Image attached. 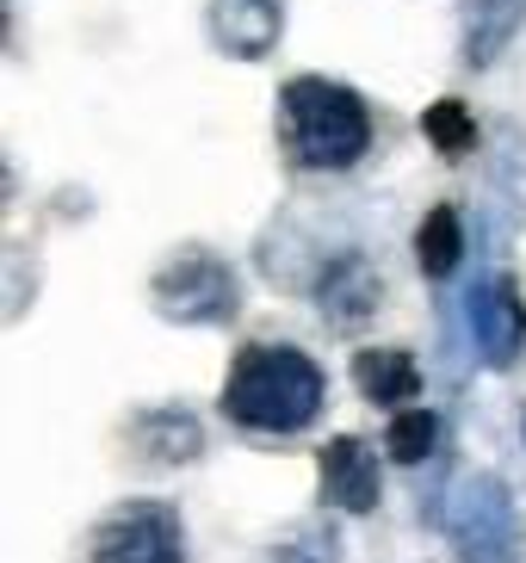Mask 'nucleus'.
<instances>
[{
    "label": "nucleus",
    "mask_w": 526,
    "mask_h": 563,
    "mask_svg": "<svg viewBox=\"0 0 526 563\" xmlns=\"http://www.w3.org/2000/svg\"><path fill=\"white\" fill-rule=\"evenodd\" d=\"M280 143L297 167L335 174V167H353L372 150V112L353 87L297 75L280 87Z\"/></svg>",
    "instance_id": "obj_2"
},
{
    "label": "nucleus",
    "mask_w": 526,
    "mask_h": 563,
    "mask_svg": "<svg viewBox=\"0 0 526 563\" xmlns=\"http://www.w3.org/2000/svg\"><path fill=\"white\" fill-rule=\"evenodd\" d=\"M266 563H335V527H304L297 539L273 545Z\"/></svg>",
    "instance_id": "obj_16"
},
{
    "label": "nucleus",
    "mask_w": 526,
    "mask_h": 563,
    "mask_svg": "<svg viewBox=\"0 0 526 563\" xmlns=\"http://www.w3.org/2000/svg\"><path fill=\"white\" fill-rule=\"evenodd\" d=\"M415 261H421V273L428 279H452L464 261V223L452 205H434L428 223H421V235H415Z\"/></svg>",
    "instance_id": "obj_13"
},
{
    "label": "nucleus",
    "mask_w": 526,
    "mask_h": 563,
    "mask_svg": "<svg viewBox=\"0 0 526 563\" xmlns=\"http://www.w3.org/2000/svg\"><path fill=\"white\" fill-rule=\"evenodd\" d=\"M87 563H186L180 514L167 501H124L87 539Z\"/></svg>",
    "instance_id": "obj_4"
},
{
    "label": "nucleus",
    "mask_w": 526,
    "mask_h": 563,
    "mask_svg": "<svg viewBox=\"0 0 526 563\" xmlns=\"http://www.w3.org/2000/svg\"><path fill=\"white\" fill-rule=\"evenodd\" d=\"M316 298H322V316H329L335 329H360L365 316L379 310V273H372L360 254H341Z\"/></svg>",
    "instance_id": "obj_10"
},
{
    "label": "nucleus",
    "mask_w": 526,
    "mask_h": 563,
    "mask_svg": "<svg viewBox=\"0 0 526 563\" xmlns=\"http://www.w3.org/2000/svg\"><path fill=\"white\" fill-rule=\"evenodd\" d=\"M223 409L230 421L254 433H297L322 415V365L304 347H242L223 384Z\"/></svg>",
    "instance_id": "obj_1"
},
{
    "label": "nucleus",
    "mask_w": 526,
    "mask_h": 563,
    "mask_svg": "<svg viewBox=\"0 0 526 563\" xmlns=\"http://www.w3.org/2000/svg\"><path fill=\"white\" fill-rule=\"evenodd\" d=\"M379 459H372V446L365 440H353V433H341V440H329L322 446V501L341 514H372L379 508Z\"/></svg>",
    "instance_id": "obj_7"
},
{
    "label": "nucleus",
    "mask_w": 526,
    "mask_h": 563,
    "mask_svg": "<svg viewBox=\"0 0 526 563\" xmlns=\"http://www.w3.org/2000/svg\"><path fill=\"white\" fill-rule=\"evenodd\" d=\"M464 329H471V347L483 365H514L526 347V310L514 298V285L502 273H483L464 298Z\"/></svg>",
    "instance_id": "obj_6"
},
{
    "label": "nucleus",
    "mask_w": 526,
    "mask_h": 563,
    "mask_svg": "<svg viewBox=\"0 0 526 563\" xmlns=\"http://www.w3.org/2000/svg\"><path fill=\"white\" fill-rule=\"evenodd\" d=\"M421 131H428V143L440 155H464L478 143V124H471V112H464L459 100H434L428 118H421Z\"/></svg>",
    "instance_id": "obj_15"
},
{
    "label": "nucleus",
    "mask_w": 526,
    "mask_h": 563,
    "mask_svg": "<svg viewBox=\"0 0 526 563\" xmlns=\"http://www.w3.org/2000/svg\"><path fill=\"white\" fill-rule=\"evenodd\" d=\"M434 440H440V415L434 409H396L391 433H384V452L396 464H421L434 452Z\"/></svg>",
    "instance_id": "obj_14"
},
{
    "label": "nucleus",
    "mask_w": 526,
    "mask_h": 563,
    "mask_svg": "<svg viewBox=\"0 0 526 563\" xmlns=\"http://www.w3.org/2000/svg\"><path fill=\"white\" fill-rule=\"evenodd\" d=\"M353 378H360V390L379 409H409L415 390H421V372H415L409 353H396V347H365L360 360H353Z\"/></svg>",
    "instance_id": "obj_11"
},
{
    "label": "nucleus",
    "mask_w": 526,
    "mask_h": 563,
    "mask_svg": "<svg viewBox=\"0 0 526 563\" xmlns=\"http://www.w3.org/2000/svg\"><path fill=\"white\" fill-rule=\"evenodd\" d=\"M131 440L155 464H186V459L205 452V428H198V415H186V409H149L131 428Z\"/></svg>",
    "instance_id": "obj_12"
},
{
    "label": "nucleus",
    "mask_w": 526,
    "mask_h": 563,
    "mask_svg": "<svg viewBox=\"0 0 526 563\" xmlns=\"http://www.w3.org/2000/svg\"><path fill=\"white\" fill-rule=\"evenodd\" d=\"M155 310L167 322H230L235 316V273L217 254H180L155 279Z\"/></svg>",
    "instance_id": "obj_5"
},
{
    "label": "nucleus",
    "mask_w": 526,
    "mask_h": 563,
    "mask_svg": "<svg viewBox=\"0 0 526 563\" xmlns=\"http://www.w3.org/2000/svg\"><path fill=\"white\" fill-rule=\"evenodd\" d=\"M459 25H464V63L490 68L526 25V0H459Z\"/></svg>",
    "instance_id": "obj_9"
},
{
    "label": "nucleus",
    "mask_w": 526,
    "mask_h": 563,
    "mask_svg": "<svg viewBox=\"0 0 526 563\" xmlns=\"http://www.w3.org/2000/svg\"><path fill=\"white\" fill-rule=\"evenodd\" d=\"M285 32V7L280 0H211V37L223 56H266Z\"/></svg>",
    "instance_id": "obj_8"
},
{
    "label": "nucleus",
    "mask_w": 526,
    "mask_h": 563,
    "mask_svg": "<svg viewBox=\"0 0 526 563\" xmlns=\"http://www.w3.org/2000/svg\"><path fill=\"white\" fill-rule=\"evenodd\" d=\"M459 563H520V508L502 477H464L440 514Z\"/></svg>",
    "instance_id": "obj_3"
}]
</instances>
